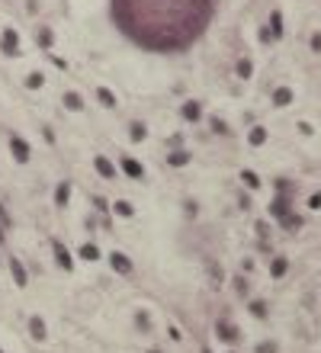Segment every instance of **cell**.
Instances as JSON below:
<instances>
[{"mask_svg":"<svg viewBox=\"0 0 321 353\" xmlns=\"http://www.w3.org/2000/svg\"><path fill=\"white\" fill-rule=\"evenodd\" d=\"M311 48H315V51H321V32H315V35H311Z\"/></svg>","mask_w":321,"mask_h":353,"instance_id":"37","label":"cell"},{"mask_svg":"<svg viewBox=\"0 0 321 353\" xmlns=\"http://www.w3.org/2000/svg\"><path fill=\"white\" fill-rule=\"evenodd\" d=\"M42 84H45V74H42V71H32V74L26 77V87H29V90H39Z\"/></svg>","mask_w":321,"mask_h":353,"instance_id":"24","label":"cell"},{"mask_svg":"<svg viewBox=\"0 0 321 353\" xmlns=\"http://www.w3.org/2000/svg\"><path fill=\"white\" fill-rule=\"evenodd\" d=\"M280 225L292 231V228H299V225H302V218H299V215H283V218H280Z\"/></svg>","mask_w":321,"mask_h":353,"instance_id":"28","label":"cell"},{"mask_svg":"<svg viewBox=\"0 0 321 353\" xmlns=\"http://www.w3.org/2000/svg\"><path fill=\"white\" fill-rule=\"evenodd\" d=\"M93 167H97V173L103 177V180H116V167H112V161H109V157L97 154V157H93Z\"/></svg>","mask_w":321,"mask_h":353,"instance_id":"6","label":"cell"},{"mask_svg":"<svg viewBox=\"0 0 321 353\" xmlns=\"http://www.w3.org/2000/svg\"><path fill=\"white\" fill-rule=\"evenodd\" d=\"M276 193H286V196H289V193H292V183H289V180H276Z\"/></svg>","mask_w":321,"mask_h":353,"instance_id":"34","label":"cell"},{"mask_svg":"<svg viewBox=\"0 0 321 353\" xmlns=\"http://www.w3.org/2000/svg\"><path fill=\"white\" fill-rule=\"evenodd\" d=\"M109 263H112V270H116L119 276H129V273H132V260H129V257H125L122 251L109 254Z\"/></svg>","mask_w":321,"mask_h":353,"instance_id":"5","label":"cell"},{"mask_svg":"<svg viewBox=\"0 0 321 353\" xmlns=\"http://www.w3.org/2000/svg\"><path fill=\"white\" fill-rule=\"evenodd\" d=\"M148 353H161V350H148Z\"/></svg>","mask_w":321,"mask_h":353,"instance_id":"42","label":"cell"},{"mask_svg":"<svg viewBox=\"0 0 321 353\" xmlns=\"http://www.w3.org/2000/svg\"><path fill=\"white\" fill-rule=\"evenodd\" d=\"M0 353H4V350H0Z\"/></svg>","mask_w":321,"mask_h":353,"instance_id":"44","label":"cell"},{"mask_svg":"<svg viewBox=\"0 0 321 353\" xmlns=\"http://www.w3.org/2000/svg\"><path fill=\"white\" fill-rule=\"evenodd\" d=\"M286 270H289V260H286V257H276V260L270 263V273H273V279L286 276Z\"/></svg>","mask_w":321,"mask_h":353,"instance_id":"19","label":"cell"},{"mask_svg":"<svg viewBox=\"0 0 321 353\" xmlns=\"http://www.w3.org/2000/svg\"><path fill=\"white\" fill-rule=\"evenodd\" d=\"M167 164H170V167H183V164H189V151H170V154H167Z\"/></svg>","mask_w":321,"mask_h":353,"instance_id":"21","label":"cell"},{"mask_svg":"<svg viewBox=\"0 0 321 353\" xmlns=\"http://www.w3.org/2000/svg\"><path fill=\"white\" fill-rule=\"evenodd\" d=\"M228 353H235V350H228Z\"/></svg>","mask_w":321,"mask_h":353,"instance_id":"43","label":"cell"},{"mask_svg":"<svg viewBox=\"0 0 321 353\" xmlns=\"http://www.w3.org/2000/svg\"><path fill=\"white\" fill-rule=\"evenodd\" d=\"M273 103L276 106H289L292 103V90H289V87H276V90H273Z\"/></svg>","mask_w":321,"mask_h":353,"instance_id":"14","label":"cell"},{"mask_svg":"<svg viewBox=\"0 0 321 353\" xmlns=\"http://www.w3.org/2000/svg\"><path fill=\"white\" fill-rule=\"evenodd\" d=\"M254 353H276V343H273V340H264V343H257Z\"/></svg>","mask_w":321,"mask_h":353,"instance_id":"31","label":"cell"},{"mask_svg":"<svg viewBox=\"0 0 321 353\" xmlns=\"http://www.w3.org/2000/svg\"><path fill=\"white\" fill-rule=\"evenodd\" d=\"M180 112H183L186 122H199V119H203V106H199V100H186Z\"/></svg>","mask_w":321,"mask_h":353,"instance_id":"10","label":"cell"},{"mask_svg":"<svg viewBox=\"0 0 321 353\" xmlns=\"http://www.w3.org/2000/svg\"><path fill=\"white\" fill-rule=\"evenodd\" d=\"M0 222H4V225H10V215H7V209H4V202H0Z\"/></svg>","mask_w":321,"mask_h":353,"instance_id":"40","label":"cell"},{"mask_svg":"<svg viewBox=\"0 0 321 353\" xmlns=\"http://www.w3.org/2000/svg\"><path fill=\"white\" fill-rule=\"evenodd\" d=\"M241 183H244V187H250V190H257V187H260V177H257L254 170H241Z\"/></svg>","mask_w":321,"mask_h":353,"instance_id":"25","label":"cell"},{"mask_svg":"<svg viewBox=\"0 0 321 353\" xmlns=\"http://www.w3.org/2000/svg\"><path fill=\"white\" fill-rule=\"evenodd\" d=\"M51 251H55V260H58V267L61 270H74V257H71V251L58 241V238H51Z\"/></svg>","mask_w":321,"mask_h":353,"instance_id":"3","label":"cell"},{"mask_svg":"<svg viewBox=\"0 0 321 353\" xmlns=\"http://www.w3.org/2000/svg\"><path fill=\"white\" fill-rule=\"evenodd\" d=\"M135 324H138L142 331H151V318H148V312H138V315H135Z\"/></svg>","mask_w":321,"mask_h":353,"instance_id":"29","label":"cell"},{"mask_svg":"<svg viewBox=\"0 0 321 353\" xmlns=\"http://www.w3.org/2000/svg\"><path fill=\"white\" fill-rule=\"evenodd\" d=\"M10 151H13V157H16V161H20V164H26V161H29V145H26V141L23 138H10Z\"/></svg>","mask_w":321,"mask_h":353,"instance_id":"9","label":"cell"},{"mask_svg":"<svg viewBox=\"0 0 321 353\" xmlns=\"http://www.w3.org/2000/svg\"><path fill=\"white\" fill-rule=\"evenodd\" d=\"M212 132H215V135H225V132H228V126H225V122L215 116V119H212Z\"/></svg>","mask_w":321,"mask_h":353,"instance_id":"32","label":"cell"},{"mask_svg":"<svg viewBox=\"0 0 321 353\" xmlns=\"http://www.w3.org/2000/svg\"><path fill=\"white\" fill-rule=\"evenodd\" d=\"M0 45H4V55H20V32L13 29V26H7L4 35H0Z\"/></svg>","mask_w":321,"mask_h":353,"instance_id":"2","label":"cell"},{"mask_svg":"<svg viewBox=\"0 0 321 353\" xmlns=\"http://www.w3.org/2000/svg\"><path fill=\"white\" fill-rule=\"evenodd\" d=\"M215 334H219L222 340H228V343H235V340H238V328H235V324H225V321L215 324Z\"/></svg>","mask_w":321,"mask_h":353,"instance_id":"12","label":"cell"},{"mask_svg":"<svg viewBox=\"0 0 321 353\" xmlns=\"http://www.w3.org/2000/svg\"><path fill=\"white\" fill-rule=\"evenodd\" d=\"M65 106H68V109H84V96L77 90H68L65 93Z\"/></svg>","mask_w":321,"mask_h":353,"instance_id":"17","label":"cell"},{"mask_svg":"<svg viewBox=\"0 0 321 353\" xmlns=\"http://www.w3.org/2000/svg\"><path fill=\"white\" fill-rule=\"evenodd\" d=\"M68 199H71V183H58V190H55V206H68Z\"/></svg>","mask_w":321,"mask_h":353,"instance_id":"13","label":"cell"},{"mask_svg":"<svg viewBox=\"0 0 321 353\" xmlns=\"http://www.w3.org/2000/svg\"><path fill=\"white\" fill-rule=\"evenodd\" d=\"M29 334H32V340H45V337H48V328H45V318H39V315H32V318H29Z\"/></svg>","mask_w":321,"mask_h":353,"instance_id":"8","label":"cell"},{"mask_svg":"<svg viewBox=\"0 0 321 353\" xmlns=\"http://www.w3.org/2000/svg\"><path fill=\"white\" fill-rule=\"evenodd\" d=\"M270 35L283 39V13H280V10H273V13H270Z\"/></svg>","mask_w":321,"mask_h":353,"instance_id":"16","label":"cell"},{"mask_svg":"<svg viewBox=\"0 0 321 353\" xmlns=\"http://www.w3.org/2000/svg\"><path fill=\"white\" fill-rule=\"evenodd\" d=\"M254 228H257V234H260V238H267V231H270V228H267V222H257Z\"/></svg>","mask_w":321,"mask_h":353,"instance_id":"36","label":"cell"},{"mask_svg":"<svg viewBox=\"0 0 321 353\" xmlns=\"http://www.w3.org/2000/svg\"><path fill=\"white\" fill-rule=\"evenodd\" d=\"M0 244H4V222H0Z\"/></svg>","mask_w":321,"mask_h":353,"instance_id":"41","label":"cell"},{"mask_svg":"<svg viewBox=\"0 0 321 353\" xmlns=\"http://www.w3.org/2000/svg\"><path fill=\"white\" fill-rule=\"evenodd\" d=\"M215 0H112V23L145 51H183L212 23Z\"/></svg>","mask_w":321,"mask_h":353,"instance_id":"1","label":"cell"},{"mask_svg":"<svg viewBox=\"0 0 321 353\" xmlns=\"http://www.w3.org/2000/svg\"><path fill=\"white\" fill-rule=\"evenodd\" d=\"M112 212H116L119 218H132L135 215V209H132V202H125V199H119L116 206H112Z\"/></svg>","mask_w":321,"mask_h":353,"instance_id":"20","label":"cell"},{"mask_svg":"<svg viewBox=\"0 0 321 353\" xmlns=\"http://www.w3.org/2000/svg\"><path fill=\"white\" fill-rule=\"evenodd\" d=\"M10 273H13V282H16L20 289L29 282V276H26V267L20 263V257H10Z\"/></svg>","mask_w":321,"mask_h":353,"instance_id":"11","label":"cell"},{"mask_svg":"<svg viewBox=\"0 0 321 353\" xmlns=\"http://www.w3.org/2000/svg\"><path fill=\"white\" fill-rule=\"evenodd\" d=\"M235 292L238 296H247V279L244 276H235Z\"/></svg>","mask_w":321,"mask_h":353,"instance_id":"30","label":"cell"},{"mask_svg":"<svg viewBox=\"0 0 321 353\" xmlns=\"http://www.w3.org/2000/svg\"><path fill=\"white\" fill-rule=\"evenodd\" d=\"M270 215L276 222H280L283 215H289V196H286V193H276V199L270 202Z\"/></svg>","mask_w":321,"mask_h":353,"instance_id":"4","label":"cell"},{"mask_svg":"<svg viewBox=\"0 0 321 353\" xmlns=\"http://www.w3.org/2000/svg\"><path fill=\"white\" fill-rule=\"evenodd\" d=\"M308 209H321V193H315V196L308 199Z\"/></svg>","mask_w":321,"mask_h":353,"instance_id":"35","label":"cell"},{"mask_svg":"<svg viewBox=\"0 0 321 353\" xmlns=\"http://www.w3.org/2000/svg\"><path fill=\"white\" fill-rule=\"evenodd\" d=\"M247 141H250L254 148H260V145L267 141V129H264V126H254V129L247 132Z\"/></svg>","mask_w":321,"mask_h":353,"instance_id":"15","label":"cell"},{"mask_svg":"<svg viewBox=\"0 0 321 353\" xmlns=\"http://www.w3.org/2000/svg\"><path fill=\"white\" fill-rule=\"evenodd\" d=\"M119 167H122V173L132 177V180H142V177H145V167L138 164L135 157H122V161H119Z\"/></svg>","mask_w":321,"mask_h":353,"instance_id":"7","label":"cell"},{"mask_svg":"<svg viewBox=\"0 0 321 353\" xmlns=\"http://www.w3.org/2000/svg\"><path fill=\"white\" fill-rule=\"evenodd\" d=\"M167 334H170V340H180V337H183V334H180V328H173V324H170Z\"/></svg>","mask_w":321,"mask_h":353,"instance_id":"39","label":"cell"},{"mask_svg":"<svg viewBox=\"0 0 321 353\" xmlns=\"http://www.w3.org/2000/svg\"><path fill=\"white\" fill-rule=\"evenodd\" d=\"M39 45L51 48V45H55V32H51V29H39Z\"/></svg>","mask_w":321,"mask_h":353,"instance_id":"27","label":"cell"},{"mask_svg":"<svg viewBox=\"0 0 321 353\" xmlns=\"http://www.w3.org/2000/svg\"><path fill=\"white\" fill-rule=\"evenodd\" d=\"M129 138H132V141H145V138H148V129H145V122H132V129H129Z\"/></svg>","mask_w":321,"mask_h":353,"instance_id":"22","label":"cell"},{"mask_svg":"<svg viewBox=\"0 0 321 353\" xmlns=\"http://www.w3.org/2000/svg\"><path fill=\"white\" fill-rule=\"evenodd\" d=\"M81 257L84 260H100V247L97 244H84L81 247Z\"/></svg>","mask_w":321,"mask_h":353,"instance_id":"26","label":"cell"},{"mask_svg":"<svg viewBox=\"0 0 321 353\" xmlns=\"http://www.w3.org/2000/svg\"><path fill=\"white\" fill-rule=\"evenodd\" d=\"M250 74H254L250 58H241V61H238V77H241V81H250Z\"/></svg>","mask_w":321,"mask_h":353,"instance_id":"23","label":"cell"},{"mask_svg":"<svg viewBox=\"0 0 321 353\" xmlns=\"http://www.w3.org/2000/svg\"><path fill=\"white\" fill-rule=\"evenodd\" d=\"M299 132H302V135H311V132H315V129H311L308 122H299Z\"/></svg>","mask_w":321,"mask_h":353,"instance_id":"38","label":"cell"},{"mask_svg":"<svg viewBox=\"0 0 321 353\" xmlns=\"http://www.w3.org/2000/svg\"><path fill=\"white\" fill-rule=\"evenodd\" d=\"M97 100L106 106V109H112V106H116V96H112L109 87H97Z\"/></svg>","mask_w":321,"mask_h":353,"instance_id":"18","label":"cell"},{"mask_svg":"<svg viewBox=\"0 0 321 353\" xmlns=\"http://www.w3.org/2000/svg\"><path fill=\"white\" fill-rule=\"evenodd\" d=\"M250 312H254L257 318H267V305L264 302H250Z\"/></svg>","mask_w":321,"mask_h":353,"instance_id":"33","label":"cell"}]
</instances>
